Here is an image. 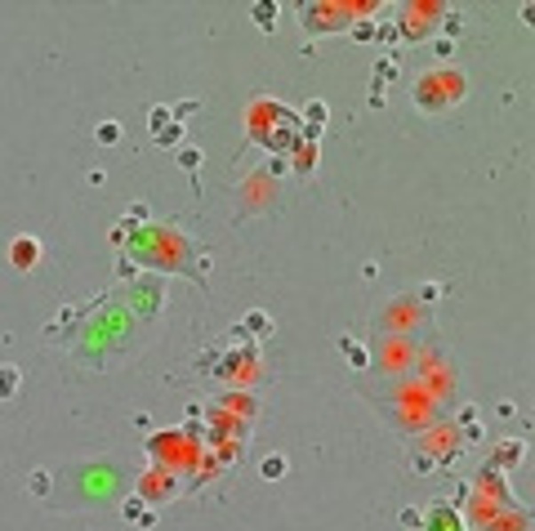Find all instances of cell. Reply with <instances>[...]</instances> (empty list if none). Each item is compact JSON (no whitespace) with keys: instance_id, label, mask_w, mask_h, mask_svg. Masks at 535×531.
Masks as SVG:
<instances>
[{"instance_id":"cell-3","label":"cell","mask_w":535,"mask_h":531,"mask_svg":"<svg viewBox=\"0 0 535 531\" xmlns=\"http://www.w3.org/2000/svg\"><path fill=\"white\" fill-rule=\"evenodd\" d=\"M437 19H442V5H411V10L402 14V32H406L411 41H419V36L433 32Z\"/></svg>"},{"instance_id":"cell-6","label":"cell","mask_w":535,"mask_h":531,"mask_svg":"<svg viewBox=\"0 0 535 531\" xmlns=\"http://www.w3.org/2000/svg\"><path fill=\"white\" fill-rule=\"evenodd\" d=\"M223 415H236V420H254V398H245V393H232V398L223 402Z\"/></svg>"},{"instance_id":"cell-4","label":"cell","mask_w":535,"mask_h":531,"mask_svg":"<svg viewBox=\"0 0 535 531\" xmlns=\"http://www.w3.org/2000/svg\"><path fill=\"white\" fill-rule=\"evenodd\" d=\"M179 491V478L170 473V469H152V473H143V482H139V495H148V500H170Z\"/></svg>"},{"instance_id":"cell-7","label":"cell","mask_w":535,"mask_h":531,"mask_svg":"<svg viewBox=\"0 0 535 531\" xmlns=\"http://www.w3.org/2000/svg\"><path fill=\"white\" fill-rule=\"evenodd\" d=\"M428 531H459V518H455L451 509H433V518H428Z\"/></svg>"},{"instance_id":"cell-1","label":"cell","mask_w":535,"mask_h":531,"mask_svg":"<svg viewBox=\"0 0 535 531\" xmlns=\"http://www.w3.org/2000/svg\"><path fill=\"white\" fill-rule=\"evenodd\" d=\"M411 99H415V108H419V112L442 117V112H451L455 103H464V99H468V76H464V72H455V68H433V72H424V76L415 81Z\"/></svg>"},{"instance_id":"cell-2","label":"cell","mask_w":535,"mask_h":531,"mask_svg":"<svg viewBox=\"0 0 535 531\" xmlns=\"http://www.w3.org/2000/svg\"><path fill=\"white\" fill-rule=\"evenodd\" d=\"M152 455L179 478V473H196L201 464V442H192L188 433H156L152 438Z\"/></svg>"},{"instance_id":"cell-5","label":"cell","mask_w":535,"mask_h":531,"mask_svg":"<svg viewBox=\"0 0 535 531\" xmlns=\"http://www.w3.org/2000/svg\"><path fill=\"white\" fill-rule=\"evenodd\" d=\"M10 259H14V269H19V273H32L36 263H41V241H32V237H19V241L10 245Z\"/></svg>"}]
</instances>
